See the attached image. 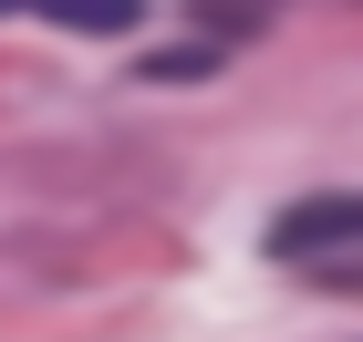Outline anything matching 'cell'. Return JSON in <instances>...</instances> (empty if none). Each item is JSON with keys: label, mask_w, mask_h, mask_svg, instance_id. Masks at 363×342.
<instances>
[{"label": "cell", "mask_w": 363, "mask_h": 342, "mask_svg": "<svg viewBox=\"0 0 363 342\" xmlns=\"http://www.w3.org/2000/svg\"><path fill=\"white\" fill-rule=\"evenodd\" d=\"M353 249H363V187H322L270 218V259H353Z\"/></svg>", "instance_id": "6da1fadb"}, {"label": "cell", "mask_w": 363, "mask_h": 342, "mask_svg": "<svg viewBox=\"0 0 363 342\" xmlns=\"http://www.w3.org/2000/svg\"><path fill=\"white\" fill-rule=\"evenodd\" d=\"M0 11H31V21H62V31H135L145 0H0Z\"/></svg>", "instance_id": "7a4b0ae2"}]
</instances>
